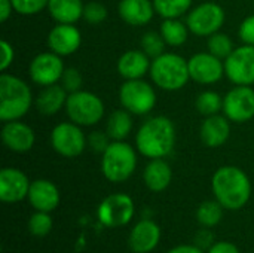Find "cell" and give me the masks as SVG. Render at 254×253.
<instances>
[{"label":"cell","mask_w":254,"mask_h":253,"mask_svg":"<svg viewBox=\"0 0 254 253\" xmlns=\"http://www.w3.org/2000/svg\"><path fill=\"white\" fill-rule=\"evenodd\" d=\"M132 128V119L129 112L125 110H116L109 116L106 133L112 140H124L128 137L129 131Z\"/></svg>","instance_id":"obj_26"},{"label":"cell","mask_w":254,"mask_h":253,"mask_svg":"<svg viewBox=\"0 0 254 253\" xmlns=\"http://www.w3.org/2000/svg\"><path fill=\"white\" fill-rule=\"evenodd\" d=\"M67 97L68 94L63 88V85L54 84L45 86V89L36 98V107L42 115H55L63 106H65Z\"/></svg>","instance_id":"obj_25"},{"label":"cell","mask_w":254,"mask_h":253,"mask_svg":"<svg viewBox=\"0 0 254 253\" xmlns=\"http://www.w3.org/2000/svg\"><path fill=\"white\" fill-rule=\"evenodd\" d=\"M195 106L201 115L213 116V115H217L219 110H223V100L214 91H204L196 97Z\"/></svg>","instance_id":"obj_30"},{"label":"cell","mask_w":254,"mask_h":253,"mask_svg":"<svg viewBox=\"0 0 254 253\" xmlns=\"http://www.w3.org/2000/svg\"><path fill=\"white\" fill-rule=\"evenodd\" d=\"M196 246L199 249H210L213 245H214V240H213V234L208 231V230H202L198 233L196 236Z\"/></svg>","instance_id":"obj_41"},{"label":"cell","mask_w":254,"mask_h":253,"mask_svg":"<svg viewBox=\"0 0 254 253\" xmlns=\"http://www.w3.org/2000/svg\"><path fill=\"white\" fill-rule=\"evenodd\" d=\"M80 31L73 24H58L48 36V46L60 57L76 52L80 46Z\"/></svg>","instance_id":"obj_16"},{"label":"cell","mask_w":254,"mask_h":253,"mask_svg":"<svg viewBox=\"0 0 254 253\" xmlns=\"http://www.w3.org/2000/svg\"><path fill=\"white\" fill-rule=\"evenodd\" d=\"M12 61H13V49H12V46H10L6 40H3V42H1V61H0V70L4 72V70L12 64Z\"/></svg>","instance_id":"obj_39"},{"label":"cell","mask_w":254,"mask_h":253,"mask_svg":"<svg viewBox=\"0 0 254 253\" xmlns=\"http://www.w3.org/2000/svg\"><path fill=\"white\" fill-rule=\"evenodd\" d=\"M176 143V128L167 116L147 119L135 136L138 152L150 160L164 158L171 154Z\"/></svg>","instance_id":"obj_2"},{"label":"cell","mask_w":254,"mask_h":253,"mask_svg":"<svg viewBox=\"0 0 254 253\" xmlns=\"http://www.w3.org/2000/svg\"><path fill=\"white\" fill-rule=\"evenodd\" d=\"M83 18L89 24H100L107 18V9L98 1H89L83 7Z\"/></svg>","instance_id":"obj_34"},{"label":"cell","mask_w":254,"mask_h":253,"mask_svg":"<svg viewBox=\"0 0 254 253\" xmlns=\"http://www.w3.org/2000/svg\"><path fill=\"white\" fill-rule=\"evenodd\" d=\"M150 60L144 51L132 49L127 51L118 61V72L127 81L129 79H141L147 70H150Z\"/></svg>","instance_id":"obj_21"},{"label":"cell","mask_w":254,"mask_h":253,"mask_svg":"<svg viewBox=\"0 0 254 253\" xmlns=\"http://www.w3.org/2000/svg\"><path fill=\"white\" fill-rule=\"evenodd\" d=\"M141 48L149 57L156 58V57L164 54L165 40H164L162 34H158L155 31H149L141 37Z\"/></svg>","instance_id":"obj_33"},{"label":"cell","mask_w":254,"mask_h":253,"mask_svg":"<svg viewBox=\"0 0 254 253\" xmlns=\"http://www.w3.org/2000/svg\"><path fill=\"white\" fill-rule=\"evenodd\" d=\"M134 201L127 194H112L106 197L97 210V216L101 225L107 228H119L125 227L131 222L134 216Z\"/></svg>","instance_id":"obj_8"},{"label":"cell","mask_w":254,"mask_h":253,"mask_svg":"<svg viewBox=\"0 0 254 253\" xmlns=\"http://www.w3.org/2000/svg\"><path fill=\"white\" fill-rule=\"evenodd\" d=\"M225 73L235 85L254 84V45L234 49L225 61Z\"/></svg>","instance_id":"obj_11"},{"label":"cell","mask_w":254,"mask_h":253,"mask_svg":"<svg viewBox=\"0 0 254 253\" xmlns=\"http://www.w3.org/2000/svg\"><path fill=\"white\" fill-rule=\"evenodd\" d=\"M61 84H63V88L70 94V92H76L80 89V85H82V76H80V72L77 69H65L64 73H63V78H61Z\"/></svg>","instance_id":"obj_36"},{"label":"cell","mask_w":254,"mask_h":253,"mask_svg":"<svg viewBox=\"0 0 254 253\" xmlns=\"http://www.w3.org/2000/svg\"><path fill=\"white\" fill-rule=\"evenodd\" d=\"M161 34L167 45L180 46L188 40L189 28L177 18H168L161 24Z\"/></svg>","instance_id":"obj_27"},{"label":"cell","mask_w":254,"mask_h":253,"mask_svg":"<svg viewBox=\"0 0 254 253\" xmlns=\"http://www.w3.org/2000/svg\"><path fill=\"white\" fill-rule=\"evenodd\" d=\"M192 4V0H153V6L156 13L162 18H179L186 13Z\"/></svg>","instance_id":"obj_29"},{"label":"cell","mask_w":254,"mask_h":253,"mask_svg":"<svg viewBox=\"0 0 254 253\" xmlns=\"http://www.w3.org/2000/svg\"><path fill=\"white\" fill-rule=\"evenodd\" d=\"M12 0H0V21L4 22L12 13Z\"/></svg>","instance_id":"obj_42"},{"label":"cell","mask_w":254,"mask_h":253,"mask_svg":"<svg viewBox=\"0 0 254 253\" xmlns=\"http://www.w3.org/2000/svg\"><path fill=\"white\" fill-rule=\"evenodd\" d=\"M49 0H12L13 10L21 15H34L46 7Z\"/></svg>","instance_id":"obj_35"},{"label":"cell","mask_w":254,"mask_h":253,"mask_svg":"<svg viewBox=\"0 0 254 253\" xmlns=\"http://www.w3.org/2000/svg\"><path fill=\"white\" fill-rule=\"evenodd\" d=\"M229 134H231V127L228 118L219 115L207 116V119L202 122L199 130L201 140L208 148H219L225 145L226 140L229 139Z\"/></svg>","instance_id":"obj_20"},{"label":"cell","mask_w":254,"mask_h":253,"mask_svg":"<svg viewBox=\"0 0 254 253\" xmlns=\"http://www.w3.org/2000/svg\"><path fill=\"white\" fill-rule=\"evenodd\" d=\"M27 198L34 210L51 213L60 204V191L51 180L37 179L31 182Z\"/></svg>","instance_id":"obj_18"},{"label":"cell","mask_w":254,"mask_h":253,"mask_svg":"<svg viewBox=\"0 0 254 253\" xmlns=\"http://www.w3.org/2000/svg\"><path fill=\"white\" fill-rule=\"evenodd\" d=\"M64 64L58 54L43 52L33 58L30 63V78L40 86H49L57 84L64 73Z\"/></svg>","instance_id":"obj_13"},{"label":"cell","mask_w":254,"mask_h":253,"mask_svg":"<svg viewBox=\"0 0 254 253\" xmlns=\"http://www.w3.org/2000/svg\"><path fill=\"white\" fill-rule=\"evenodd\" d=\"M82 0H49L48 10L58 24H74L83 16Z\"/></svg>","instance_id":"obj_24"},{"label":"cell","mask_w":254,"mask_h":253,"mask_svg":"<svg viewBox=\"0 0 254 253\" xmlns=\"http://www.w3.org/2000/svg\"><path fill=\"white\" fill-rule=\"evenodd\" d=\"M223 112L232 122H247L254 116V89L249 85H237L223 98Z\"/></svg>","instance_id":"obj_12"},{"label":"cell","mask_w":254,"mask_h":253,"mask_svg":"<svg viewBox=\"0 0 254 253\" xmlns=\"http://www.w3.org/2000/svg\"><path fill=\"white\" fill-rule=\"evenodd\" d=\"M208 49L217 58L226 60L234 51V43H232V40L229 39L228 34L214 33V34L208 36Z\"/></svg>","instance_id":"obj_32"},{"label":"cell","mask_w":254,"mask_h":253,"mask_svg":"<svg viewBox=\"0 0 254 253\" xmlns=\"http://www.w3.org/2000/svg\"><path fill=\"white\" fill-rule=\"evenodd\" d=\"M31 103V89L22 79L7 73L0 76V119L3 122L22 118Z\"/></svg>","instance_id":"obj_3"},{"label":"cell","mask_w":254,"mask_h":253,"mask_svg":"<svg viewBox=\"0 0 254 253\" xmlns=\"http://www.w3.org/2000/svg\"><path fill=\"white\" fill-rule=\"evenodd\" d=\"M65 112L71 122L80 127H91L104 116V104L101 98L89 91L70 92L65 101Z\"/></svg>","instance_id":"obj_6"},{"label":"cell","mask_w":254,"mask_h":253,"mask_svg":"<svg viewBox=\"0 0 254 253\" xmlns=\"http://www.w3.org/2000/svg\"><path fill=\"white\" fill-rule=\"evenodd\" d=\"M119 15L129 25H144L155 13L153 1L150 0H121Z\"/></svg>","instance_id":"obj_22"},{"label":"cell","mask_w":254,"mask_h":253,"mask_svg":"<svg viewBox=\"0 0 254 253\" xmlns=\"http://www.w3.org/2000/svg\"><path fill=\"white\" fill-rule=\"evenodd\" d=\"M143 179H144L146 186L150 191L162 192L170 186L171 179H173V171L167 161H164L162 158H156V160H152L146 166Z\"/></svg>","instance_id":"obj_23"},{"label":"cell","mask_w":254,"mask_h":253,"mask_svg":"<svg viewBox=\"0 0 254 253\" xmlns=\"http://www.w3.org/2000/svg\"><path fill=\"white\" fill-rule=\"evenodd\" d=\"M208 253H240V249L231 242H217L208 249Z\"/></svg>","instance_id":"obj_40"},{"label":"cell","mask_w":254,"mask_h":253,"mask_svg":"<svg viewBox=\"0 0 254 253\" xmlns=\"http://www.w3.org/2000/svg\"><path fill=\"white\" fill-rule=\"evenodd\" d=\"M168 253H204V252H202V249H199L198 246L182 245V246H177V248L171 249Z\"/></svg>","instance_id":"obj_43"},{"label":"cell","mask_w":254,"mask_h":253,"mask_svg":"<svg viewBox=\"0 0 254 253\" xmlns=\"http://www.w3.org/2000/svg\"><path fill=\"white\" fill-rule=\"evenodd\" d=\"M223 206L216 200V201H204L199 204L196 210V219L198 222L205 227V228H213L220 224L223 218Z\"/></svg>","instance_id":"obj_28"},{"label":"cell","mask_w":254,"mask_h":253,"mask_svg":"<svg viewBox=\"0 0 254 253\" xmlns=\"http://www.w3.org/2000/svg\"><path fill=\"white\" fill-rule=\"evenodd\" d=\"M1 140L7 149L22 154L33 148L36 136L34 131L27 124L16 119L4 122L1 128Z\"/></svg>","instance_id":"obj_17"},{"label":"cell","mask_w":254,"mask_h":253,"mask_svg":"<svg viewBox=\"0 0 254 253\" xmlns=\"http://www.w3.org/2000/svg\"><path fill=\"white\" fill-rule=\"evenodd\" d=\"M189 75L198 84L210 85L222 79L225 75V63L211 52H201L193 55L189 61Z\"/></svg>","instance_id":"obj_14"},{"label":"cell","mask_w":254,"mask_h":253,"mask_svg":"<svg viewBox=\"0 0 254 253\" xmlns=\"http://www.w3.org/2000/svg\"><path fill=\"white\" fill-rule=\"evenodd\" d=\"M52 218L48 212L36 210L28 219V231L34 237H46L52 230Z\"/></svg>","instance_id":"obj_31"},{"label":"cell","mask_w":254,"mask_h":253,"mask_svg":"<svg viewBox=\"0 0 254 253\" xmlns=\"http://www.w3.org/2000/svg\"><path fill=\"white\" fill-rule=\"evenodd\" d=\"M31 182L18 169H3L0 171V200L7 204L19 203L28 195Z\"/></svg>","instance_id":"obj_15"},{"label":"cell","mask_w":254,"mask_h":253,"mask_svg":"<svg viewBox=\"0 0 254 253\" xmlns=\"http://www.w3.org/2000/svg\"><path fill=\"white\" fill-rule=\"evenodd\" d=\"M51 143L57 154L65 158L79 157L86 148V137L80 125L74 122H61L51 133Z\"/></svg>","instance_id":"obj_10"},{"label":"cell","mask_w":254,"mask_h":253,"mask_svg":"<svg viewBox=\"0 0 254 253\" xmlns=\"http://www.w3.org/2000/svg\"><path fill=\"white\" fill-rule=\"evenodd\" d=\"M211 188L216 200L226 210L243 209L252 197L249 176L234 166L220 167L211 179Z\"/></svg>","instance_id":"obj_1"},{"label":"cell","mask_w":254,"mask_h":253,"mask_svg":"<svg viewBox=\"0 0 254 253\" xmlns=\"http://www.w3.org/2000/svg\"><path fill=\"white\" fill-rule=\"evenodd\" d=\"M149 72L155 85L167 91L183 88L190 78L188 61L177 54L168 52L153 58Z\"/></svg>","instance_id":"obj_4"},{"label":"cell","mask_w":254,"mask_h":253,"mask_svg":"<svg viewBox=\"0 0 254 253\" xmlns=\"http://www.w3.org/2000/svg\"><path fill=\"white\" fill-rule=\"evenodd\" d=\"M119 100L124 109L134 115H146L156 104V94L152 85L141 79L127 81L119 91Z\"/></svg>","instance_id":"obj_7"},{"label":"cell","mask_w":254,"mask_h":253,"mask_svg":"<svg viewBox=\"0 0 254 253\" xmlns=\"http://www.w3.org/2000/svg\"><path fill=\"white\" fill-rule=\"evenodd\" d=\"M240 37L246 45H254V15L247 16L240 25Z\"/></svg>","instance_id":"obj_38"},{"label":"cell","mask_w":254,"mask_h":253,"mask_svg":"<svg viewBox=\"0 0 254 253\" xmlns=\"http://www.w3.org/2000/svg\"><path fill=\"white\" fill-rule=\"evenodd\" d=\"M225 22V10L213 1L202 3L190 10L186 18L188 28L196 36H211L220 30Z\"/></svg>","instance_id":"obj_9"},{"label":"cell","mask_w":254,"mask_h":253,"mask_svg":"<svg viewBox=\"0 0 254 253\" xmlns=\"http://www.w3.org/2000/svg\"><path fill=\"white\" fill-rule=\"evenodd\" d=\"M161 240V228L149 219L134 225L129 234V248L135 253L152 252Z\"/></svg>","instance_id":"obj_19"},{"label":"cell","mask_w":254,"mask_h":253,"mask_svg":"<svg viewBox=\"0 0 254 253\" xmlns=\"http://www.w3.org/2000/svg\"><path fill=\"white\" fill-rule=\"evenodd\" d=\"M137 167V155L131 145L122 140H113L103 152L101 171L113 183L128 180Z\"/></svg>","instance_id":"obj_5"},{"label":"cell","mask_w":254,"mask_h":253,"mask_svg":"<svg viewBox=\"0 0 254 253\" xmlns=\"http://www.w3.org/2000/svg\"><path fill=\"white\" fill-rule=\"evenodd\" d=\"M109 136H107V133H101V131H94V133H91L89 134V137H88V145L91 146V149L92 151H95V152H104L106 149H107V146L110 145V142H109Z\"/></svg>","instance_id":"obj_37"}]
</instances>
